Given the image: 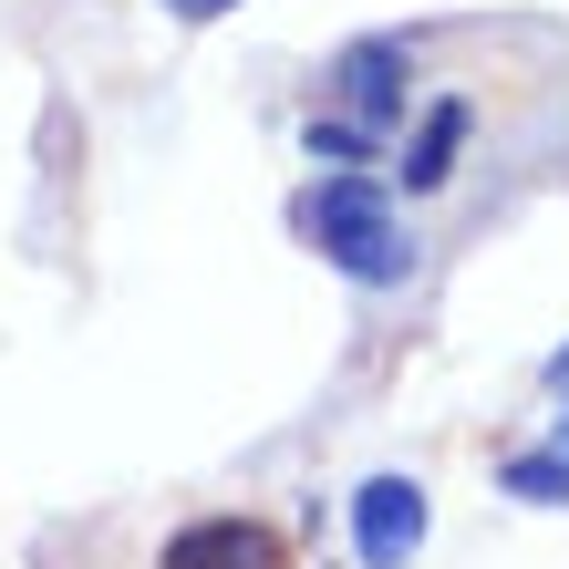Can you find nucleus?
I'll return each mask as SVG.
<instances>
[{
    "label": "nucleus",
    "instance_id": "423d86ee",
    "mask_svg": "<svg viewBox=\"0 0 569 569\" xmlns=\"http://www.w3.org/2000/svg\"><path fill=\"white\" fill-rule=\"evenodd\" d=\"M300 156H311V166H383L393 136H373V124H352V114L311 104V114H300Z\"/></svg>",
    "mask_w": 569,
    "mask_h": 569
},
{
    "label": "nucleus",
    "instance_id": "7ed1b4c3",
    "mask_svg": "<svg viewBox=\"0 0 569 569\" xmlns=\"http://www.w3.org/2000/svg\"><path fill=\"white\" fill-rule=\"evenodd\" d=\"M156 569H300V539L259 508H208V518L166 528Z\"/></svg>",
    "mask_w": 569,
    "mask_h": 569
},
{
    "label": "nucleus",
    "instance_id": "9d476101",
    "mask_svg": "<svg viewBox=\"0 0 569 569\" xmlns=\"http://www.w3.org/2000/svg\"><path fill=\"white\" fill-rule=\"evenodd\" d=\"M549 446H559V456H569V393H559V415H549Z\"/></svg>",
    "mask_w": 569,
    "mask_h": 569
},
{
    "label": "nucleus",
    "instance_id": "39448f33",
    "mask_svg": "<svg viewBox=\"0 0 569 569\" xmlns=\"http://www.w3.org/2000/svg\"><path fill=\"white\" fill-rule=\"evenodd\" d=\"M466 136H477V104H466V93H435V104H415L405 136H393V166H383V177L405 187V197H446L456 166H466Z\"/></svg>",
    "mask_w": 569,
    "mask_h": 569
},
{
    "label": "nucleus",
    "instance_id": "6e6552de",
    "mask_svg": "<svg viewBox=\"0 0 569 569\" xmlns=\"http://www.w3.org/2000/svg\"><path fill=\"white\" fill-rule=\"evenodd\" d=\"M156 11L177 21V31H208V21H228V11H239V0H156Z\"/></svg>",
    "mask_w": 569,
    "mask_h": 569
},
{
    "label": "nucleus",
    "instance_id": "f257e3e1",
    "mask_svg": "<svg viewBox=\"0 0 569 569\" xmlns=\"http://www.w3.org/2000/svg\"><path fill=\"white\" fill-rule=\"evenodd\" d=\"M290 239L342 270L352 290H405L415 280V228L393 208V177L383 166H321L311 187L290 197Z\"/></svg>",
    "mask_w": 569,
    "mask_h": 569
},
{
    "label": "nucleus",
    "instance_id": "0eeeda50",
    "mask_svg": "<svg viewBox=\"0 0 569 569\" xmlns=\"http://www.w3.org/2000/svg\"><path fill=\"white\" fill-rule=\"evenodd\" d=\"M497 497H518V508H569V456H559V446L497 456Z\"/></svg>",
    "mask_w": 569,
    "mask_h": 569
},
{
    "label": "nucleus",
    "instance_id": "1a4fd4ad",
    "mask_svg": "<svg viewBox=\"0 0 569 569\" xmlns=\"http://www.w3.org/2000/svg\"><path fill=\"white\" fill-rule=\"evenodd\" d=\"M539 383H549V393H569V342H559V352L539 362Z\"/></svg>",
    "mask_w": 569,
    "mask_h": 569
},
{
    "label": "nucleus",
    "instance_id": "f03ea898",
    "mask_svg": "<svg viewBox=\"0 0 569 569\" xmlns=\"http://www.w3.org/2000/svg\"><path fill=\"white\" fill-rule=\"evenodd\" d=\"M321 104L373 124V136H405L415 124V42L405 31H352V42L321 62Z\"/></svg>",
    "mask_w": 569,
    "mask_h": 569
},
{
    "label": "nucleus",
    "instance_id": "20e7f679",
    "mask_svg": "<svg viewBox=\"0 0 569 569\" xmlns=\"http://www.w3.org/2000/svg\"><path fill=\"white\" fill-rule=\"evenodd\" d=\"M425 528H435L425 477L383 466V477L352 487V559H362V569H415V559H425Z\"/></svg>",
    "mask_w": 569,
    "mask_h": 569
}]
</instances>
